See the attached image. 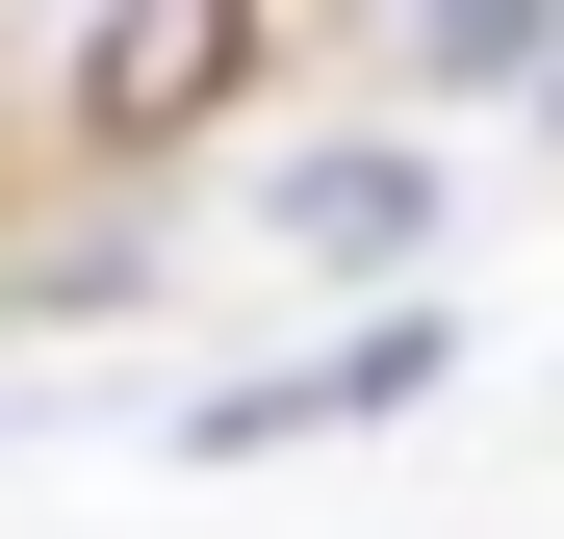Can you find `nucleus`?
<instances>
[{"instance_id":"f257e3e1","label":"nucleus","mask_w":564,"mask_h":539,"mask_svg":"<svg viewBox=\"0 0 564 539\" xmlns=\"http://www.w3.org/2000/svg\"><path fill=\"white\" fill-rule=\"evenodd\" d=\"M436 386V309H386L359 359H282V386H231V411H180V463H257V436H359V411H411Z\"/></svg>"},{"instance_id":"f03ea898","label":"nucleus","mask_w":564,"mask_h":539,"mask_svg":"<svg viewBox=\"0 0 564 539\" xmlns=\"http://www.w3.org/2000/svg\"><path fill=\"white\" fill-rule=\"evenodd\" d=\"M257 231H282V257H334V283H386V257L436 231V180H411V154H282V180H257Z\"/></svg>"},{"instance_id":"7ed1b4c3","label":"nucleus","mask_w":564,"mask_h":539,"mask_svg":"<svg viewBox=\"0 0 564 539\" xmlns=\"http://www.w3.org/2000/svg\"><path fill=\"white\" fill-rule=\"evenodd\" d=\"M411 52H436V77H539V52H564V0H411Z\"/></svg>"}]
</instances>
